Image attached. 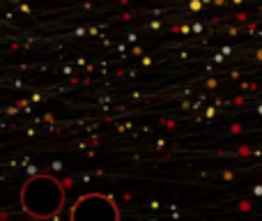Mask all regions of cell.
Wrapping results in <instances>:
<instances>
[{
    "instance_id": "cell-1",
    "label": "cell",
    "mask_w": 262,
    "mask_h": 221,
    "mask_svg": "<svg viewBox=\"0 0 262 221\" xmlns=\"http://www.w3.org/2000/svg\"><path fill=\"white\" fill-rule=\"evenodd\" d=\"M64 205V189L55 177L35 175L21 187V208L35 219H53Z\"/></svg>"
},
{
    "instance_id": "cell-2",
    "label": "cell",
    "mask_w": 262,
    "mask_h": 221,
    "mask_svg": "<svg viewBox=\"0 0 262 221\" xmlns=\"http://www.w3.org/2000/svg\"><path fill=\"white\" fill-rule=\"evenodd\" d=\"M69 217L74 221H118L120 210L111 196L104 194H85L74 203Z\"/></svg>"
}]
</instances>
